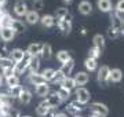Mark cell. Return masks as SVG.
I'll list each match as a JSON object with an SVG mask.
<instances>
[{
	"label": "cell",
	"instance_id": "cell-28",
	"mask_svg": "<svg viewBox=\"0 0 124 117\" xmlns=\"http://www.w3.org/2000/svg\"><path fill=\"white\" fill-rule=\"evenodd\" d=\"M6 83H7V86H8L10 88L17 87V86H19V77L15 76V74H11V76L6 77Z\"/></svg>",
	"mask_w": 124,
	"mask_h": 117
},
{
	"label": "cell",
	"instance_id": "cell-31",
	"mask_svg": "<svg viewBox=\"0 0 124 117\" xmlns=\"http://www.w3.org/2000/svg\"><path fill=\"white\" fill-rule=\"evenodd\" d=\"M57 95L61 98L62 102H63V101H68V99H69V96H70V91H68V90H65V88L59 87V90L57 91Z\"/></svg>",
	"mask_w": 124,
	"mask_h": 117
},
{
	"label": "cell",
	"instance_id": "cell-30",
	"mask_svg": "<svg viewBox=\"0 0 124 117\" xmlns=\"http://www.w3.org/2000/svg\"><path fill=\"white\" fill-rule=\"evenodd\" d=\"M54 73H55V70H54V69H51V68H47V69H44V70H43L41 76H43V79L46 80V83H47V81H51V80H53Z\"/></svg>",
	"mask_w": 124,
	"mask_h": 117
},
{
	"label": "cell",
	"instance_id": "cell-2",
	"mask_svg": "<svg viewBox=\"0 0 124 117\" xmlns=\"http://www.w3.org/2000/svg\"><path fill=\"white\" fill-rule=\"evenodd\" d=\"M76 98H77V102L80 105H85L90 101L91 95H90V91L85 90L84 87H79L76 91Z\"/></svg>",
	"mask_w": 124,
	"mask_h": 117
},
{
	"label": "cell",
	"instance_id": "cell-13",
	"mask_svg": "<svg viewBox=\"0 0 124 117\" xmlns=\"http://www.w3.org/2000/svg\"><path fill=\"white\" fill-rule=\"evenodd\" d=\"M73 68H75V61L70 58L68 62L62 63V68L59 69V70L62 72V74H63L65 77H68V74H70V72L73 70Z\"/></svg>",
	"mask_w": 124,
	"mask_h": 117
},
{
	"label": "cell",
	"instance_id": "cell-45",
	"mask_svg": "<svg viewBox=\"0 0 124 117\" xmlns=\"http://www.w3.org/2000/svg\"><path fill=\"white\" fill-rule=\"evenodd\" d=\"M1 83H3V74L0 73V86H1Z\"/></svg>",
	"mask_w": 124,
	"mask_h": 117
},
{
	"label": "cell",
	"instance_id": "cell-36",
	"mask_svg": "<svg viewBox=\"0 0 124 117\" xmlns=\"http://www.w3.org/2000/svg\"><path fill=\"white\" fill-rule=\"evenodd\" d=\"M63 79H65V76L62 74L61 70H55L54 77H53V80H51V81H54V83H62V80H63Z\"/></svg>",
	"mask_w": 124,
	"mask_h": 117
},
{
	"label": "cell",
	"instance_id": "cell-10",
	"mask_svg": "<svg viewBox=\"0 0 124 117\" xmlns=\"http://www.w3.org/2000/svg\"><path fill=\"white\" fill-rule=\"evenodd\" d=\"M79 11L83 15H88V14L93 13V4L90 1H87V0H83V1L79 3Z\"/></svg>",
	"mask_w": 124,
	"mask_h": 117
},
{
	"label": "cell",
	"instance_id": "cell-23",
	"mask_svg": "<svg viewBox=\"0 0 124 117\" xmlns=\"http://www.w3.org/2000/svg\"><path fill=\"white\" fill-rule=\"evenodd\" d=\"M61 87H62V88H65V90H68V91H72L76 87L75 80H73L72 77H69V76L65 77V79L62 80V83H61Z\"/></svg>",
	"mask_w": 124,
	"mask_h": 117
},
{
	"label": "cell",
	"instance_id": "cell-11",
	"mask_svg": "<svg viewBox=\"0 0 124 117\" xmlns=\"http://www.w3.org/2000/svg\"><path fill=\"white\" fill-rule=\"evenodd\" d=\"M36 94H37V96H40V98L48 96L50 95V86H47V83H43V84L36 86Z\"/></svg>",
	"mask_w": 124,
	"mask_h": 117
},
{
	"label": "cell",
	"instance_id": "cell-48",
	"mask_svg": "<svg viewBox=\"0 0 124 117\" xmlns=\"http://www.w3.org/2000/svg\"><path fill=\"white\" fill-rule=\"evenodd\" d=\"M21 117H31V116H21Z\"/></svg>",
	"mask_w": 124,
	"mask_h": 117
},
{
	"label": "cell",
	"instance_id": "cell-6",
	"mask_svg": "<svg viewBox=\"0 0 124 117\" xmlns=\"http://www.w3.org/2000/svg\"><path fill=\"white\" fill-rule=\"evenodd\" d=\"M50 112H51V108L48 106V103H47L46 101H44V102H41V103L36 108V114H37V116H40V117L48 116Z\"/></svg>",
	"mask_w": 124,
	"mask_h": 117
},
{
	"label": "cell",
	"instance_id": "cell-39",
	"mask_svg": "<svg viewBox=\"0 0 124 117\" xmlns=\"http://www.w3.org/2000/svg\"><path fill=\"white\" fill-rule=\"evenodd\" d=\"M22 87L21 86H17V87H13V88H11V95H13L14 98H18V96H19V94H21V92H22Z\"/></svg>",
	"mask_w": 124,
	"mask_h": 117
},
{
	"label": "cell",
	"instance_id": "cell-46",
	"mask_svg": "<svg viewBox=\"0 0 124 117\" xmlns=\"http://www.w3.org/2000/svg\"><path fill=\"white\" fill-rule=\"evenodd\" d=\"M121 33H123V35H124V26L121 28V29H120V35H121Z\"/></svg>",
	"mask_w": 124,
	"mask_h": 117
},
{
	"label": "cell",
	"instance_id": "cell-7",
	"mask_svg": "<svg viewBox=\"0 0 124 117\" xmlns=\"http://www.w3.org/2000/svg\"><path fill=\"white\" fill-rule=\"evenodd\" d=\"M73 80H75L76 86H84V84H87V81L90 80V77L85 72H77L76 76L73 77Z\"/></svg>",
	"mask_w": 124,
	"mask_h": 117
},
{
	"label": "cell",
	"instance_id": "cell-47",
	"mask_svg": "<svg viewBox=\"0 0 124 117\" xmlns=\"http://www.w3.org/2000/svg\"><path fill=\"white\" fill-rule=\"evenodd\" d=\"M90 117H99V116H97V114H93V116H90Z\"/></svg>",
	"mask_w": 124,
	"mask_h": 117
},
{
	"label": "cell",
	"instance_id": "cell-44",
	"mask_svg": "<svg viewBox=\"0 0 124 117\" xmlns=\"http://www.w3.org/2000/svg\"><path fill=\"white\" fill-rule=\"evenodd\" d=\"M6 4V0H0V7H1V6H4Z\"/></svg>",
	"mask_w": 124,
	"mask_h": 117
},
{
	"label": "cell",
	"instance_id": "cell-49",
	"mask_svg": "<svg viewBox=\"0 0 124 117\" xmlns=\"http://www.w3.org/2000/svg\"><path fill=\"white\" fill-rule=\"evenodd\" d=\"M75 117H83V116H75Z\"/></svg>",
	"mask_w": 124,
	"mask_h": 117
},
{
	"label": "cell",
	"instance_id": "cell-8",
	"mask_svg": "<svg viewBox=\"0 0 124 117\" xmlns=\"http://www.w3.org/2000/svg\"><path fill=\"white\" fill-rule=\"evenodd\" d=\"M110 28H113V29H116V30H119L124 26V21L123 18H121V15H119V14H115V15H112V18H110Z\"/></svg>",
	"mask_w": 124,
	"mask_h": 117
},
{
	"label": "cell",
	"instance_id": "cell-26",
	"mask_svg": "<svg viewBox=\"0 0 124 117\" xmlns=\"http://www.w3.org/2000/svg\"><path fill=\"white\" fill-rule=\"evenodd\" d=\"M28 68L31 69L33 73L37 72V70H39V68H40V58H39V57H31L29 66H28Z\"/></svg>",
	"mask_w": 124,
	"mask_h": 117
},
{
	"label": "cell",
	"instance_id": "cell-4",
	"mask_svg": "<svg viewBox=\"0 0 124 117\" xmlns=\"http://www.w3.org/2000/svg\"><path fill=\"white\" fill-rule=\"evenodd\" d=\"M14 13H15V15H18V17L26 15V13H28L26 3H25L23 0H17L15 4H14Z\"/></svg>",
	"mask_w": 124,
	"mask_h": 117
},
{
	"label": "cell",
	"instance_id": "cell-3",
	"mask_svg": "<svg viewBox=\"0 0 124 117\" xmlns=\"http://www.w3.org/2000/svg\"><path fill=\"white\" fill-rule=\"evenodd\" d=\"M109 72H110V69L108 68L106 65L101 66V69L98 70V81L101 83L102 86H106L108 84V81H109Z\"/></svg>",
	"mask_w": 124,
	"mask_h": 117
},
{
	"label": "cell",
	"instance_id": "cell-32",
	"mask_svg": "<svg viewBox=\"0 0 124 117\" xmlns=\"http://www.w3.org/2000/svg\"><path fill=\"white\" fill-rule=\"evenodd\" d=\"M84 66L87 70H90V72H93V70H95L97 69V61L95 59H91V58H87L84 61Z\"/></svg>",
	"mask_w": 124,
	"mask_h": 117
},
{
	"label": "cell",
	"instance_id": "cell-21",
	"mask_svg": "<svg viewBox=\"0 0 124 117\" xmlns=\"http://www.w3.org/2000/svg\"><path fill=\"white\" fill-rule=\"evenodd\" d=\"M10 54H11V58H13L14 62L18 63L19 61H22L23 55H25V51H23V50H21V48H14Z\"/></svg>",
	"mask_w": 124,
	"mask_h": 117
},
{
	"label": "cell",
	"instance_id": "cell-34",
	"mask_svg": "<svg viewBox=\"0 0 124 117\" xmlns=\"http://www.w3.org/2000/svg\"><path fill=\"white\" fill-rule=\"evenodd\" d=\"M69 13L66 7H59V8H57V11H55V17L58 18V21H61V19L65 18V15Z\"/></svg>",
	"mask_w": 124,
	"mask_h": 117
},
{
	"label": "cell",
	"instance_id": "cell-18",
	"mask_svg": "<svg viewBox=\"0 0 124 117\" xmlns=\"http://www.w3.org/2000/svg\"><path fill=\"white\" fill-rule=\"evenodd\" d=\"M25 18H26V22L31 23V25H35L40 21V17H39V13H36V11H28L26 15H25Z\"/></svg>",
	"mask_w": 124,
	"mask_h": 117
},
{
	"label": "cell",
	"instance_id": "cell-5",
	"mask_svg": "<svg viewBox=\"0 0 124 117\" xmlns=\"http://www.w3.org/2000/svg\"><path fill=\"white\" fill-rule=\"evenodd\" d=\"M0 37L3 41H11L15 37V32L10 26H3L0 28Z\"/></svg>",
	"mask_w": 124,
	"mask_h": 117
},
{
	"label": "cell",
	"instance_id": "cell-37",
	"mask_svg": "<svg viewBox=\"0 0 124 117\" xmlns=\"http://www.w3.org/2000/svg\"><path fill=\"white\" fill-rule=\"evenodd\" d=\"M44 7V3H43V0H35L33 1V11H40V10H43Z\"/></svg>",
	"mask_w": 124,
	"mask_h": 117
},
{
	"label": "cell",
	"instance_id": "cell-42",
	"mask_svg": "<svg viewBox=\"0 0 124 117\" xmlns=\"http://www.w3.org/2000/svg\"><path fill=\"white\" fill-rule=\"evenodd\" d=\"M53 117H68L66 113H57V114H54Z\"/></svg>",
	"mask_w": 124,
	"mask_h": 117
},
{
	"label": "cell",
	"instance_id": "cell-35",
	"mask_svg": "<svg viewBox=\"0 0 124 117\" xmlns=\"http://www.w3.org/2000/svg\"><path fill=\"white\" fill-rule=\"evenodd\" d=\"M101 54H102V52L97 48V47H93V48L88 51V58L95 59V61H97V58H98V57H101Z\"/></svg>",
	"mask_w": 124,
	"mask_h": 117
},
{
	"label": "cell",
	"instance_id": "cell-17",
	"mask_svg": "<svg viewBox=\"0 0 124 117\" xmlns=\"http://www.w3.org/2000/svg\"><path fill=\"white\" fill-rule=\"evenodd\" d=\"M10 28L15 32V35H17V33H23V32L26 30V29H25V25H23L19 19H13V22H11Z\"/></svg>",
	"mask_w": 124,
	"mask_h": 117
},
{
	"label": "cell",
	"instance_id": "cell-41",
	"mask_svg": "<svg viewBox=\"0 0 124 117\" xmlns=\"http://www.w3.org/2000/svg\"><path fill=\"white\" fill-rule=\"evenodd\" d=\"M72 18H73V15H72L70 13H68L66 15H65V18H63V21H66V22H72Z\"/></svg>",
	"mask_w": 124,
	"mask_h": 117
},
{
	"label": "cell",
	"instance_id": "cell-14",
	"mask_svg": "<svg viewBox=\"0 0 124 117\" xmlns=\"http://www.w3.org/2000/svg\"><path fill=\"white\" fill-rule=\"evenodd\" d=\"M97 6L102 13H109V11H112V7H113L110 0H98Z\"/></svg>",
	"mask_w": 124,
	"mask_h": 117
},
{
	"label": "cell",
	"instance_id": "cell-19",
	"mask_svg": "<svg viewBox=\"0 0 124 117\" xmlns=\"http://www.w3.org/2000/svg\"><path fill=\"white\" fill-rule=\"evenodd\" d=\"M93 41H94V47H97V48L102 52L103 48H105V37L102 36V35H95Z\"/></svg>",
	"mask_w": 124,
	"mask_h": 117
},
{
	"label": "cell",
	"instance_id": "cell-16",
	"mask_svg": "<svg viewBox=\"0 0 124 117\" xmlns=\"http://www.w3.org/2000/svg\"><path fill=\"white\" fill-rule=\"evenodd\" d=\"M29 81H31L32 84H35V86H39V84H43V83H46V80L43 79V76H41V73H37V72H32L31 74H29Z\"/></svg>",
	"mask_w": 124,
	"mask_h": 117
},
{
	"label": "cell",
	"instance_id": "cell-43",
	"mask_svg": "<svg viewBox=\"0 0 124 117\" xmlns=\"http://www.w3.org/2000/svg\"><path fill=\"white\" fill-rule=\"evenodd\" d=\"M63 3H65V4H70L72 0H63Z\"/></svg>",
	"mask_w": 124,
	"mask_h": 117
},
{
	"label": "cell",
	"instance_id": "cell-20",
	"mask_svg": "<svg viewBox=\"0 0 124 117\" xmlns=\"http://www.w3.org/2000/svg\"><path fill=\"white\" fill-rule=\"evenodd\" d=\"M39 22H41V25L44 28H51L55 25V18H54L53 15H43L41 18H40Z\"/></svg>",
	"mask_w": 124,
	"mask_h": 117
},
{
	"label": "cell",
	"instance_id": "cell-22",
	"mask_svg": "<svg viewBox=\"0 0 124 117\" xmlns=\"http://www.w3.org/2000/svg\"><path fill=\"white\" fill-rule=\"evenodd\" d=\"M18 98L21 101V103L28 105V103H31V101H32V92L29 90H22V92L19 94Z\"/></svg>",
	"mask_w": 124,
	"mask_h": 117
},
{
	"label": "cell",
	"instance_id": "cell-27",
	"mask_svg": "<svg viewBox=\"0 0 124 117\" xmlns=\"http://www.w3.org/2000/svg\"><path fill=\"white\" fill-rule=\"evenodd\" d=\"M57 59L61 63H65V62H68V61L70 59V54L66 50H61V51L57 52Z\"/></svg>",
	"mask_w": 124,
	"mask_h": 117
},
{
	"label": "cell",
	"instance_id": "cell-24",
	"mask_svg": "<svg viewBox=\"0 0 124 117\" xmlns=\"http://www.w3.org/2000/svg\"><path fill=\"white\" fill-rule=\"evenodd\" d=\"M58 26H59V29L62 30L63 35H69L72 32V22H66V21L61 19V21H58Z\"/></svg>",
	"mask_w": 124,
	"mask_h": 117
},
{
	"label": "cell",
	"instance_id": "cell-12",
	"mask_svg": "<svg viewBox=\"0 0 124 117\" xmlns=\"http://www.w3.org/2000/svg\"><path fill=\"white\" fill-rule=\"evenodd\" d=\"M46 102L48 103V106L51 109H54V108H58L59 105L62 103V101H61V98L57 95V92L55 94H51V95H48V98L46 99Z\"/></svg>",
	"mask_w": 124,
	"mask_h": 117
},
{
	"label": "cell",
	"instance_id": "cell-9",
	"mask_svg": "<svg viewBox=\"0 0 124 117\" xmlns=\"http://www.w3.org/2000/svg\"><path fill=\"white\" fill-rule=\"evenodd\" d=\"M41 48H43V44L41 43H32L29 47H28V54L31 57H39L40 52H41Z\"/></svg>",
	"mask_w": 124,
	"mask_h": 117
},
{
	"label": "cell",
	"instance_id": "cell-40",
	"mask_svg": "<svg viewBox=\"0 0 124 117\" xmlns=\"http://www.w3.org/2000/svg\"><path fill=\"white\" fill-rule=\"evenodd\" d=\"M108 36L110 37V39H117L120 36V32L113 29V28H109V30H108Z\"/></svg>",
	"mask_w": 124,
	"mask_h": 117
},
{
	"label": "cell",
	"instance_id": "cell-25",
	"mask_svg": "<svg viewBox=\"0 0 124 117\" xmlns=\"http://www.w3.org/2000/svg\"><path fill=\"white\" fill-rule=\"evenodd\" d=\"M14 66H15V63L13 62V59L11 58H1L0 57V68L3 69H14Z\"/></svg>",
	"mask_w": 124,
	"mask_h": 117
},
{
	"label": "cell",
	"instance_id": "cell-15",
	"mask_svg": "<svg viewBox=\"0 0 124 117\" xmlns=\"http://www.w3.org/2000/svg\"><path fill=\"white\" fill-rule=\"evenodd\" d=\"M123 79V72L120 69H112L109 72V81H113V83H119Z\"/></svg>",
	"mask_w": 124,
	"mask_h": 117
},
{
	"label": "cell",
	"instance_id": "cell-33",
	"mask_svg": "<svg viewBox=\"0 0 124 117\" xmlns=\"http://www.w3.org/2000/svg\"><path fill=\"white\" fill-rule=\"evenodd\" d=\"M83 105H80L77 101L76 102H72L70 105H69V108H68V112H70V113H77L80 112V110H83V108H81Z\"/></svg>",
	"mask_w": 124,
	"mask_h": 117
},
{
	"label": "cell",
	"instance_id": "cell-1",
	"mask_svg": "<svg viewBox=\"0 0 124 117\" xmlns=\"http://www.w3.org/2000/svg\"><path fill=\"white\" fill-rule=\"evenodd\" d=\"M90 110L94 113V114H97L99 117H106L109 114V109H108L106 105L101 103V102H94V103L90 105Z\"/></svg>",
	"mask_w": 124,
	"mask_h": 117
},
{
	"label": "cell",
	"instance_id": "cell-38",
	"mask_svg": "<svg viewBox=\"0 0 124 117\" xmlns=\"http://www.w3.org/2000/svg\"><path fill=\"white\" fill-rule=\"evenodd\" d=\"M116 14H124V0H119L117 1V4H116Z\"/></svg>",
	"mask_w": 124,
	"mask_h": 117
},
{
	"label": "cell",
	"instance_id": "cell-29",
	"mask_svg": "<svg viewBox=\"0 0 124 117\" xmlns=\"http://www.w3.org/2000/svg\"><path fill=\"white\" fill-rule=\"evenodd\" d=\"M51 54H53V48H51V45L50 44H43V48H41L40 55H41L44 59H50L51 58Z\"/></svg>",
	"mask_w": 124,
	"mask_h": 117
}]
</instances>
